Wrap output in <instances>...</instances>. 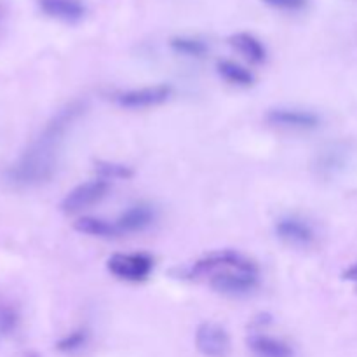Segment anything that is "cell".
Listing matches in <instances>:
<instances>
[{"label": "cell", "mask_w": 357, "mask_h": 357, "mask_svg": "<svg viewBox=\"0 0 357 357\" xmlns=\"http://www.w3.org/2000/svg\"><path fill=\"white\" fill-rule=\"evenodd\" d=\"M84 114L86 103L82 100H73L59 108L23 155L6 171L7 183L14 188H31L51 181L58 169L66 135Z\"/></svg>", "instance_id": "obj_1"}, {"label": "cell", "mask_w": 357, "mask_h": 357, "mask_svg": "<svg viewBox=\"0 0 357 357\" xmlns=\"http://www.w3.org/2000/svg\"><path fill=\"white\" fill-rule=\"evenodd\" d=\"M183 278L208 281L215 291L223 295L241 296L255 291L260 282L257 264L244 255L232 250H220L185 268Z\"/></svg>", "instance_id": "obj_2"}, {"label": "cell", "mask_w": 357, "mask_h": 357, "mask_svg": "<svg viewBox=\"0 0 357 357\" xmlns=\"http://www.w3.org/2000/svg\"><path fill=\"white\" fill-rule=\"evenodd\" d=\"M108 271L121 281L143 282L153 268V258L146 253H117L110 257Z\"/></svg>", "instance_id": "obj_3"}, {"label": "cell", "mask_w": 357, "mask_h": 357, "mask_svg": "<svg viewBox=\"0 0 357 357\" xmlns=\"http://www.w3.org/2000/svg\"><path fill=\"white\" fill-rule=\"evenodd\" d=\"M108 192H110V185L103 178L86 181V183L77 185L73 190H70L66 194V197L61 202V209L65 213H68V215L84 211V209L103 201L108 195Z\"/></svg>", "instance_id": "obj_4"}, {"label": "cell", "mask_w": 357, "mask_h": 357, "mask_svg": "<svg viewBox=\"0 0 357 357\" xmlns=\"http://www.w3.org/2000/svg\"><path fill=\"white\" fill-rule=\"evenodd\" d=\"M173 94V87L166 86V84H159V86L150 87H139V89H129L122 91V93H115L114 101L122 108H131V110H142V108L157 107L167 101Z\"/></svg>", "instance_id": "obj_5"}, {"label": "cell", "mask_w": 357, "mask_h": 357, "mask_svg": "<svg viewBox=\"0 0 357 357\" xmlns=\"http://www.w3.org/2000/svg\"><path fill=\"white\" fill-rule=\"evenodd\" d=\"M265 119L271 126L286 131H314L321 126L319 115L303 108H272Z\"/></svg>", "instance_id": "obj_6"}, {"label": "cell", "mask_w": 357, "mask_h": 357, "mask_svg": "<svg viewBox=\"0 0 357 357\" xmlns=\"http://www.w3.org/2000/svg\"><path fill=\"white\" fill-rule=\"evenodd\" d=\"M195 345L206 357H227L230 352V337L220 324L202 323L195 333Z\"/></svg>", "instance_id": "obj_7"}, {"label": "cell", "mask_w": 357, "mask_h": 357, "mask_svg": "<svg viewBox=\"0 0 357 357\" xmlns=\"http://www.w3.org/2000/svg\"><path fill=\"white\" fill-rule=\"evenodd\" d=\"M275 234L282 243L296 248H307L316 241V232L307 220L300 216H282L275 223Z\"/></svg>", "instance_id": "obj_8"}, {"label": "cell", "mask_w": 357, "mask_h": 357, "mask_svg": "<svg viewBox=\"0 0 357 357\" xmlns=\"http://www.w3.org/2000/svg\"><path fill=\"white\" fill-rule=\"evenodd\" d=\"M153 220H155V209H153V206L146 204V202H138V204L126 209L115 220V223H117V229L121 232V236H124V234H135L149 229L153 223Z\"/></svg>", "instance_id": "obj_9"}, {"label": "cell", "mask_w": 357, "mask_h": 357, "mask_svg": "<svg viewBox=\"0 0 357 357\" xmlns=\"http://www.w3.org/2000/svg\"><path fill=\"white\" fill-rule=\"evenodd\" d=\"M248 347L255 357H293V349L289 344L264 331H253L248 337Z\"/></svg>", "instance_id": "obj_10"}, {"label": "cell", "mask_w": 357, "mask_h": 357, "mask_svg": "<svg viewBox=\"0 0 357 357\" xmlns=\"http://www.w3.org/2000/svg\"><path fill=\"white\" fill-rule=\"evenodd\" d=\"M40 7L49 16L68 23L82 20L86 14V7L79 0H40Z\"/></svg>", "instance_id": "obj_11"}, {"label": "cell", "mask_w": 357, "mask_h": 357, "mask_svg": "<svg viewBox=\"0 0 357 357\" xmlns=\"http://www.w3.org/2000/svg\"><path fill=\"white\" fill-rule=\"evenodd\" d=\"M229 42L236 51H239L248 61L255 63V65H260V63H264L265 58H267L265 45L261 44L255 35L241 31V33L232 35V37L229 38Z\"/></svg>", "instance_id": "obj_12"}, {"label": "cell", "mask_w": 357, "mask_h": 357, "mask_svg": "<svg viewBox=\"0 0 357 357\" xmlns=\"http://www.w3.org/2000/svg\"><path fill=\"white\" fill-rule=\"evenodd\" d=\"M75 229L79 232L87 234L93 237H103V239H114L121 236L117 229V223L108 222V220L96 218V216H82L75 222Z\"/></svg>", "instance_id": "obj_13"}, {"label": "cell", "mask_w": 357, "mask_h": 357, "mask_svg": "<svg viewBox=\"0 0 357 357\" xmlns=\"http://www.w3.org/2000/svg\"><path fill=\"white\" fill-rule=\"evenodd\" d=\"M218 73L227 82L234 84V86L250 87L255 82V77L250 70L241 66L239 63L230 61V59H223V61L218 63Z\"/></svg>", "instance_id": "obj_14"}, {"label": "cell", "mask_w": 357, "mask_h": 357, "mask_svg": "<svg viewBox=\"0 0 357 357\" xmlns=\"http://www.w3.org/2000/svg\"><path fill=\"white\" fill-rule=\"evenodd\" d=\"M344 166V152L337 146L324 149L316 159V169L321 176H331Z\"/></svg>", "instance_id": "obj_15"}, {"label": "cell", "mask_w": 357, "mask_h": 357, "mask_svg": "<svg viewBox=\"0 0 357 357\" xmlns=\"http://www.w3.org/2000/svg\"><path fill=\"white\" fill-rule=\"evenodd\" d=\"M171 49L188 58H202L208 52V44L195 37H174L171 40Z\"/></svg>", "instance_id": "obj_16"}, {"label": "cell", "mask_w": 357, "mask_h": 357, "mask_svg": "<svg viewBox=\"0 0 357 357\" xmlns=\"http://www.w3.org/2000/svg\"><path fill=\"white\" fill-rule=\"evenodd\" d=\"M89 342V331L86 328H77V330L70 331L68 335L58 340L56 349L63 354H72V352H79L80 349H84Z\"/></svg>", "instance_id": "obj_17"}, {"label": "cell", "mask_w": 357, "mask_h": 357, "mask_svg": "<svg viewBox=\"0 0 357 357\" xmlns=\"http://www.w3.org/2000/svg\"><path fill=\"white\" fill-rule=\"evenodd\" d=\"M96 173L98 176L103 178V180H129L132 176V169L129 166L117 162H107V160H101L96 162Z\"/></svg>", "instance_id": "obj_18"}, {"label": "cell", "mask_w": 357, "mask_h": 357, "mask_svg": "<svg viewBox=\"0 0 357 357\" xmlns=\"http://www.w3.org/2000/svg\"><path fill=\"white\" fill-rule=\"evenodd\" d=\"M17 328V314L10 307H0V337H9Z\"/></svg>", "instance_id": "obj_19"}, {"label": "cell", "mask_w": 357, "mask_h": 357, "mask_svg": "<svg viewBox=\"0 0 357 357\" xmlns=\"http://www.w3.org/2000/svg\"><path fill=\"white\" fill-rule=\"evenodd\" d=\"M271 7L284 10H300L307 6V0H264Z\"/></svg>", "instance_id": "obj_20"}, {"label": "cell", "mask_w": 357, "mask_h": 357, "mask_svg": "<svg viewBox=\"0 0 357 357\" xmlns=\"http://www.w3.org/2000/svg\"><path fill=\"white\" fill-rule=\"evenodd\" d=\"M344 279L347 282H351V284L354 286L356 291H357V264L352 265V267H349L347 271L344 272Z\"/></svg>", "instance_id": "obj_21"}, {"label": "cell", "mask_w": 357, "mask_h": 357, "mask_svg": "<svg viewBox=\"0 0 357 357\" xmlns=\"http://www.w3.org/2000/svg\"><path fill=\"white\" fill-rule=\"evenodd\" d=\"M30 357H37V356H30Z\"/></svg>", "instance_id": "obj_22"}]
</instances>
